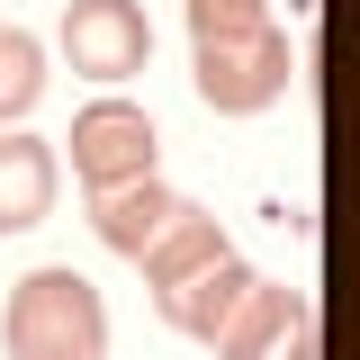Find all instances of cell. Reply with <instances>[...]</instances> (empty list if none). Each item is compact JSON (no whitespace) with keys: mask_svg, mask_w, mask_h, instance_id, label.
Segmentation results:
<instances>
[{"mask_svg":"<svg viewBox=\"0 0 360 360\" xmlns=\"http://www.w3.org/2000/svg\"><path fill=\"white\" fill-rule=\"evenodd\" d=\"M288 72H297V45H288L279 18L252 27V37H217V45L189 54V90H198L217 117H252V108H270V99L288 90Z\"/></svg>","mask_w":360,"mask_h":360,"instance_id":"obj_2","label":"cell"},{"mask_svg":"<svg viewBox=\"0 0 360 360\" xmlns=\"http://www.w3.org/2000/svg\"><path fill=\"white\" fill-rule=\"evenodd\" d=\"M180 207H189V198H180L172 180L153 172V180H127V189H99V198H90V234H99L108 252L144 262V252L162 243V225H172Z\"/></svg>","mask_w":360,"mask_h":360,"instance_id":"obj_5","label":"cell"},{"mask_svg":"<svg viewBox=\"0 0 360 360\" xmlns=\"http://www.w3.org/2000/svg\"><path fill=\"white\" fill-rule=\"evenodd\" d=\"M297 315H315L307 297H297V288H279V279H252V297L234 307V324L217 333V352H225V360H262L270 342H279V333L297 324Z\"/></svg>","mask_w":360,"mask_h":360,"instance_id":"obj_9","label":"cell"},{"mask_svg":"<svg viewBox=\"0 0 360 360\" xmlns=\"http://www.w3.org/2000/svg\"><path fill=\"white\" fill-rule=\"evenodd\" d=\"M217 252H234V243H225V225L207 217V207H180L172 225H162V243H153V252H144V288H153V297H172L180 279H198V270L217 262Z\"/></svg>","mask_w":360,"mask_h":360,"instance_id":"obj_8","label":"cell"},{"mask_svg":"<svg viewBox=\"0 0 360 360\" xmlns=\"http://www.w3.org/2000/svg\"><path fill=\"white\" fill-rule=\"evenodd\" d=\"M252 27H270V0H189V45L252 37Z\"/></svg>","mask_w":360,"mask_h":360,"instance_id":"obj_11","label":"cell"},{"mask_svg":"<svg viewBox=\"0 0 360 360\" xmlns=\"http://www.w3.org/2000/svg\"><path fill=\"white\" fill-rule=\"evenodd\" d=\"M37 99H45V45L27 37V27H9V18H0V135L18 127Z\"/></svg>","mask_w":360,"mask_h":360,"instance_id":"obj_10","label":"cell"},{"mask_svg":"<svg viewBox=\"0 0 360 360\" xmlns=\"http://www.w3.org/2000/svg\"><path fill=\"white\" fill-rule=\"evenodd\" d=\"M63 63L82 82H135L153 63V18L144 0H63Z\"/></svg>","mask_w":360,"mask_h":360,"instance_id":"obj_4","label":"cell"},{"mask_svg":"<svg viewBox=\"0 0 360 360\" xmlns=\"http://www.w3.org/2000/svg\"><path fill=\"white\" fill-rule=\"evenodd\" d=\"M54 189H63V162H54V144L27 127L0 135V234H27V225L54 217Z\"/></svg>","mask_w":360,"mask_h":360,"instance_id":"obj_7","label":"cell"},{"mask_svg":"<svg viewBox=\"0 0 360 360\" xmlns=\"http://www.w3.org/2000/svg\"><path fill=\"white\" fill-rule=\"evenodd\" d=\"M0 342H9V360H108V307L72 262H45L9 279Z\"/></svg>","mask_w":360,"mask_h":360,"instance_id":"obj_1","label":"cell"},{"mask_svg":"<svg viewBox=\"0 0 360 360\" xmlns=\"http://www.w3.org/2000/svg\"><path fill=\"white\" fill-rule=\"evenodd\" d=\"M72 180H82L90 198L99 189H127V180H153V162H162V135H153V117L135 108V99H90L82 117H72Z\"/></svg>","mask_w":360,"mask_h":360,"instance_id":"obj_3","label":"cell"},{"mask_svg":"<svg viewBox=\"0 0 360 360\" xmlns=\"http://www.w3.org/2000/svg\"><path fill=\"white\" fill-rule=\"evenodd\" d=\"M262 360H324V333H315V315H297V324H288V333H279Z\"/></svg>","mask_w":360,"mask_h":360,"instance_id":"obj_12","label":"cell"},{"mask_svg":"<svg viewBox=\"0 0 360 360\" xmlns=\"http://www.w3.org/2000/svg\"><path fill=\"white\" fill-rule=\"evenodd\" d=\"M252 279H262V270L243 262V252H217L198 279H180L172 297H153V307H162V324H172V333H189V342H217L225 324H234V307L252 297Z\"/></svg>","mask_w":360,"mask_h":360,"instance_id":"obj_6","label":"cell"}]
</instances>
